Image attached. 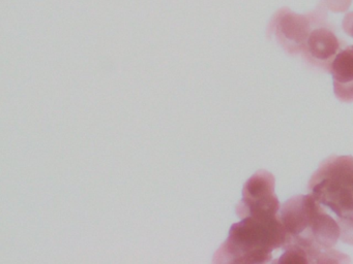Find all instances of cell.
Returning <instances> with one entry per match:
<instances>
[{
  "instance_id": "52a82bcc",
  "label": "cell",
  "mask_w": 353,
  "mask_h": 264,
  "mask_svg": "<svg viewBox=\"0 0 353 264\" xmlns=\"http://www.w3.org/2000/svg\"><path fill=\"white\" fill-rule=\"evenodd\" d=\"M284 250L280 259L274 261L276 263H312L311 257L303 245L291 241Z\"/></svg>"
},
{
  "instance_id": "277c9868",
  "label": "cell",
  "mask_w": 353,
  "mask_h": 264,
  "mask_svg": "<svg viewBox=\"0 0 353 264\" xmlns=\"http://www.w3.org/2000/svg\"><path fill=\"white\" fill-rule=\"evenodd\" d=\"M323 210L311 193L287 200L280 208L281 222L291 241H301L307 236L318 214Z\"/></svg>"
},
{
  "instance_id": "3957f363",
  "label": "cell",
  "mask_w": 353,
  "mask_h": 264,
  "mask_svg": "<svg viewBox=\"0 0 353 264\" xmlns=\"http://www.w3.org/2000/svg\"><path fill=\"white\" fill-rule=\"evenodd\" d=\"M274 186L276 179L270 171L259 170L254 173L243 187V199L236 208L237 214L241 219L279 216L281 206L274 193Z\"/></svg>"
},
{
  "instance_id": "5b68a950",
  "label": "cell",
  "mask_w": 353,
  "mask_h": 264,
  "mask_svg": "<svg viewBox=\"0 0 353 264\" xmlns=\"http://www.w3.org/2000/svg\"><path fill=\"white\" fill-rule=\"evenodd\" d=\"M303 52L311 63L330 72L332 60L340 52V41L330 29L320 26L311 30Z\"/></svg>"
},
{
  "instance_id": "ba28073f",
  "label": "cell",
  "mask_w": 353,
  "mask_h": 264,
  "mask_svg": "<svg viewBox=\"0 0 353 264\" xmlns=\"http://www.w3.org/2000/svg\"><path fill=\"white\" fill-rule=\"evenodd\" d=\"M340 239L343 243L353 245V212L338 217Z\"/></svg>"
},
{
  "instance_id": "6da1fadb",
  "label": "cell",
  "mask_w": 353,
  "mask_h": 264,
  "mask_svg": "<svg viewBox=\"0 0 353 264\" xmlns=\"http://www.w3.org/2000/svg\"><path fill=\"white\" fill-rule=\"evenodd\" d=\"M290 243L280 217H245L231 227L218 257L228 263H268L272 261L274 250L285 249Z\"/></svg>"
},
{
  "instance_id": "7a4b0ae2",
  "label": "cell",
  "mask_w": 353,
  "mask_h": 264,
  "mask_svg": "<svg viewBox=\"0 0 353 264\" xmlns=\"http://www.w3.org/2000/svg\"><path fill=\"white\" fill-rule=\"evenodd\" d=\"M320 204L336 216L353 212V157L332 156L320 164L307 185Z\"/></svg>"
},
{
  "instance_id": "9c48e42d",
  "label": "cell",
  "mask_w": 353,
  "mask_h": 264,
  "mask_svg": "<svg viewBox=\"0 0 353 264\" xmlns=\"http://www.w3.org/2000/svg\"><path fill=\"white\" fill-rule=\"evenodd\" d=\"M334 91L339 100L343 102H353V80L347 82L334 80Z\"/></svg>"
},
{
  "instance_id": "8992f818",
  "label": "cell",
  "mask_w": 353,
  "mask_h": 264,
  "mask_svg": "<svg viewBox=\"0 0 353 264\" xmlns=\"http://www.w3.org/2000/svg\"><path fill=\"white\" fill-rule=\"evenodd\" d=\"M330 72L334 80L340 82L353 80V45L341 50L330 64Z\"/></svg>"
},
{
  "instance_id": "30bf717a",
  "label": "cell",
  "mask_w": 353,
  "mask_h": 264,
  "mask_svg": "<svg viewBox=\"0 0 353 264\" xmlns=\"http://www.w3.org/2000/svg\"><path fill=\"white\" fill-rule=\"evenodd\" d=\"M343 27H344L345 31L347 34L350 35L353 37V14H349L347 18L345 19L344 23H343Z\"/></svg>"
}]
</instances>
